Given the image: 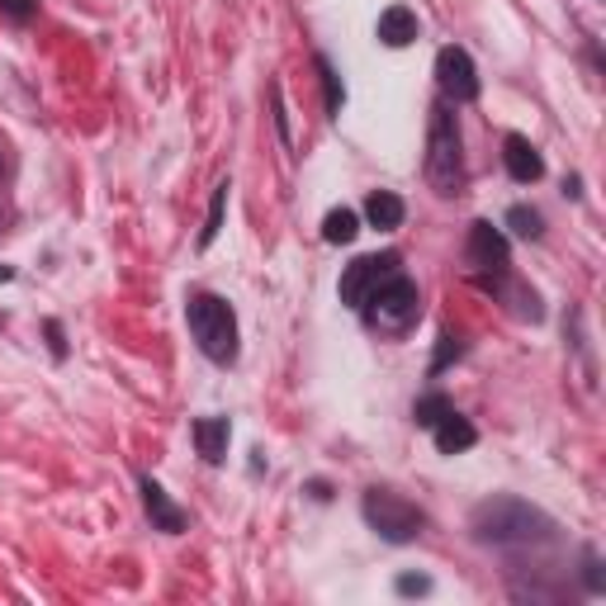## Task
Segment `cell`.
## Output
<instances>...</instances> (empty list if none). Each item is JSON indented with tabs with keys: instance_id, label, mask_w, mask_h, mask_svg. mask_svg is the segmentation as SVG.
<instances>
[{
	"instance_id": "cell-12",
	"label": "cell",
	"mask_w": 606,
	"mask_h": 606,
	"mask_svg": "<svg viewBox=\"0 0 606 606\" xmlns=\"http://www.w3.org/2000/svg\"><path fill=\"white\" fill-rule=\"evenodd\" d=\"M190 436H195V450L204 464H223L228 460V441H232V422L228 417H195L190 422Z\"/></svg>"
},
{
	"instance_id": "cell-25",
	"label": "cell",
	"mask_w": 606,
	"mask_h": 606,
	"mask_svg": "<svg viewBox=\"0 0 606 606\" xmlns=\"http://www.w3.org/2000/svg\"><path fill=\"white\" fill-rule=\"evenodd\" d=\"M15 280V266H0V285H10Z\"/></svg>"
},
{
	"instance_id": "cell-10",
	"label": "cell",
	"mask_w": 606,
	"mask_h": 606,
	"mask_svg": "<svg viewBox=\"0 0 606 606\" xmlns=\"http://www.w3.org/2000/svg\"><path fill=\"white\" fill-rule=\"evenodd\" d=\"M431 441H436V450H441V455H464V450L479 446V427H474L464 412L450 408V412H441V417H436Z\"/></svg>"
},
{
	"instance_id": "cell-7",
	"label": "cell",
	"mask_w": 606,
	"mask_h": 606,
	"mask_svg": "<svg viewBox=\"0 0 606 606\" xmlns=\"http://www.w3.org/2000/svg\"><path fill=\"white\" fill-rule=\"evenodd\" d=\"M436 86H441V100H450V105H474L483 90L479 72H474V57L455 43L436 53Z\"/></svg>"
},
{
	"instance_id": "cell-20",
	"label": "cell",
	"mask_w": 606,
	"mask_h": 606,
	"mask_svg": "<svg viewBox=\"0 0 606 606\" xmlns=\"http://www.w3.org/2000/svg\"><path fill=\"white\" fill-rule=\"evenodd\" d=\"M464 356V337H460V332H441V346H436V356H431V370H427V375L436 379V375H441V370L450 365V360H460Z\"/></svg>"
},
{
	"instance_id": "cell-17",
	"label": "cell",
	"mask_w": 606,
	"mask_h": 606,
	"mask_svg": "<svg viewBox=\"0 0 606 606\" xmlns=\"http://www.w3.org/2000/svg\"><path fill=\"white\" fill-rule=\"evenodd\" d=\"M313 62H318V76H322V95H327V114H341V105H346V90H341L337 67L327 62V53H318Z\"/></svg>"
},
{
	"instance_id": "cell-21",
	"label": "cell",
	"mask_w": 606,
	"mask_h": 606,
	"mask_svg": "<svg viewBox=\"0 0 606 606\" xmlns=\"http://www.w3.org/2000/svg\"><path fill=\"white\" fill-rule=\"evenodd\" d=\"M394 592H398V597H427V592H431V578H427V573H398Z\"/></svg>"
},
{
	"instance_id": "cell-22",
	"label": "cell",
	"mask_w": 606,
	"mask_h": 606,
	"mask_svg": "<svg viewBox=\"0 0 606 606\" xmlns=\"http://www.w3.org/2000/svg\"><path fill=\"white\" fill-rule=\"evenodd\" d=\"M0 15H10L15 24H29L38 15V0H0Z\"/></svg>"
},
{
	"instance_id": "cell-24",
	"label": "cell",
	"mask_w": 606,
	"mask_h": 606,
	"mask_svg": "<svg viewBox=\"0 0 606 606\" xmlns=\"http://www.w3.org/2000/svg\"><path fill=\"white\" fill-rule=\"evenodd\" d=\"M43 332H48V346H53V356H57V360L67 356V341H62V322H48Z\"/></svg>"
},
{
	"instance_id": "cell-2",
	"label": "cell",
	"mask_w": 606,
	"mask_h": 606,
	"mask_svg": "<svg viewBox=\"0 0 606 606\" xmlns=\"http://www.w3.org/2000/svg\"><path fill=\"white\" fill-rule=\"evenodd\" d=\"M185 322H190V337H195L199 356L214 360V365H237V313H232L228 299L199 289L185 299Z\"/></svg>"
},
{
	"instance_id": "cell-3",
	"label": "cell",
	"mask_w": 606,
	"mask_h": 606,
	"mask_svg": "<svg viewBox=\"0 0 606 606\" xmlns=\"http://www.w3.org/2000/svg\"><path fill=\"white\" fill-rule=\"evenodd\" d=\"M427 185L436 195H460L464 190V147H460V119L450 109V100L431 105L427 124Z\"/></svg>"
},
{
	"instance_id": "cell-19",
	"label": "cell",
	"mask_w": 606,
	"mask_h": 606,
	"mask_svg": "<svg viewBox=\"0 0 606 606\" xmlns=\"http://www.w3.org/2000/svg\"><path fill=\"white\" fill-rule=\"evenodd\" d=\"M450 408H455V403H450L446 394H422L417 403H412V422L431 431V427H436V417H441V412H450Z\"/></svg>"
},
{
	"instance_id": "cell-16",
	"label": "cell",
	"mask_w": 606,
	"mask_h": 606,
	"mask_svg": "<svg viewBox=\"0 0 606 606\" xmlns=\"http://www.w3.org/2000/svg\"><path fill=\"white\" fill-rule=\"evenodd\" d=\"M502 223H507L512 232H517L521 242H540V237H545V218H540L536 209H526V204H512Z\"/></svg>"
},
{
	"instance_id": "cell-4",
	"label": "cell",
	"mask_w": 606,
	"mask_h": 606,
	"mask_svg": "<svg viewBox=\"0 0 606 606\" xmlns=\"http://www.w3.org/2000/svg\"><path fill=\"white\" fill-rule=\"evenodd\" d=\"M417 318H422V294L408 280V270L384 280V285L360 304V322H365L375 337H408V332L417 327Z\"/></svg>"
},
{
	"instance_id": "cell-9",
	"label": "cell",
	"mask_w": 606,
	"mask_h": 606,
	"mask_svg": "<svg viewBox=\"0 0 606 606\" xmlns=\"http://www.w3.org/2000/svg\"><path fill=\"white\" fill-rule=\"evenodd\" d=\"M138 493H143V512H147V521H152V531H162V536H180L190 526L185 517V507H176L171 493L152 479V474H138Z\"/></svg>"
},
{
	"instance_id": "cell-11",
	"label": "cell",
	"mask_w": 606,
	"mask_h": 606,
	"mask_svg": "<svg viewBox=\"0 0 606 606\" xmlns=\"http://www.w3.org/2000/svg\"><path fill=\"white\" fill-rule=\"evenodd\" d=\"M502 166H507V176L517 180V185H536V180L545 176V162H540V152L531 147V138H521V133L502 138Z\"/></svg>"
},
{
	"instance_id": "cell-15",
	"label": "cell",
	"mask_w": 606,
	"mask_h": 606,
	"mask_svg": "<svg viewBox=\"0 0 606 606\" xmlns=\"http://www.w3.org/2000/svg\"><path fill=\"white\" fill-rule=\"evenodd\" d=\"M356 232H360L356 209H327V218H322V242H332V247H351Z\"/></svg>"
},
{
	"instance_id": "cell-23",
	"label": "cell",
	"mask_w": 606,
	"mask_h": 606,
	"mask_svg": "<svg viewBox=\"0 0 606 606\" xmlns=\"http://www.w3.org/2000/svg\"><path fill=\"white\" fill-rule=\"evenodd\" d=\"M583 569H588V573H583V578H588V592H592V597H602L606 583H602V564H597V554H592V550L583 554Z\"/></svg>"
},
{
	"instance_id": "cell-18",
	"label": "cell",
	"mask_w": 606,
	"mask_h": 606,
	"mask_svg": "<svg viewBox=\"0 0 606 606\" xmlns=\"http://www.w3.org/2000/svg\"><path fill=\"white\" fill-rule=\"evenodd\" d=\"M228 180L214 190V204H209V218H204V232H199V247H214V237L223 232V209H228Z\"/></svg>"
},
{
	"instance_id": "cell-5",
	"label": "cell",
	"mask_w": 606,
	"mask_h": 606,
	"mask_svg": "<svg viewBox=\"0 0 606 606\" xmlns=\"http://www.w3.org/2000/svg\"><path fill=\"white\" fill-rule=\"evenodd\" d=\"M360 517H365V526L379 540H389V545H408L427 526V512L417 502H408L403 493H394V488H365L360 493Z\"/></svg>"
},
{
	"instance_id": "cell-6",
	"label": "cell",
	"mask_w": 606,
	"mask_h": 606,
	"mask_svg": "<svg viewBox=\"0 0 606 606\" xmlns=\"http://www.w3.org/2000/svg\"><path fill=\"white\" fill-rule=\"evenodd\" d=\"M398 270H403V256L398 252H379V256H356L351 266L341 270V285H337V294H341V304L346 308H356L360 313V304L375 294L384 280H394Z\"/></svg>"
},
{
	"instance_id": "cell-13",
	"label": "cell",
	"mask_w": 606,
	"mask_h": 606,
	"mask_svg": "<svg viewBox=\"0 0 606 606\" xmlns=\"http://www.w3.org/2000/svg\"><path fill=\"white\" fill-rule=\"evenodd\" d=\"M379 43L384 48H408V43H417V34H422V24H417V15H412L408 5H389L379 15Z\"/></svg>"
},
{
	"instance_id": "cell-14",
	"label": "cell",
	"mask_w": 606,
	"mask_h": 606,
	"mask_svg": "<svg viewBox=\"0 0 606 606\" xmlns=\"http://www.w3.org/2000/svg\"><path fill=\"white\" fill-rule=\"evenodd\" d=\"M365 218H370V228H379V232H394V228H403V218H408V204L394 195V190H375V195L365 199Z\"/></svg>"
},
{
	"instance_id": "cell-8",
	"label": "cell",
	"mask_w": 606,
	"mask_h": 606,
	"mask_svg": "<svg viewBox=\"0 0 606 606\" xmlns=\"http://www.w3.org/2000/svg\"><path fill=\"white\" fill-rule=\"evenodd\" d=\"M464 261H469L474 275H498V270H507V266H512L507 232L493 228L488 218L469 223V237H464Z\"/></svg>"
},
{
	"instance_id": "cell-1",
	"label": "cell",
	"mask_w": 606,
	"mask_h": 606,
	"mask_svg": "<svg viewBox=\"0 0 606 606\" xmlns=\"http://www.w3.org/2000/svg\"><path fill=\"white\" fill-rule=\"evenodd\" d=\"M469 531H474V540H483V545L526 550V545H550L554 521L521 498H488L469 512Z\"/></svg>"
}]
</instances>
